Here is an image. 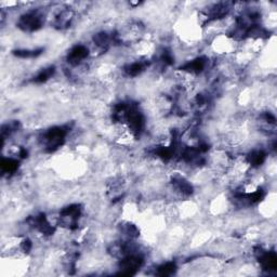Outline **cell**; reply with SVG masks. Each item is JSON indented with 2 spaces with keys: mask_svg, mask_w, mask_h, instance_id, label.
Here are the masks:
<instances>
[{
  "mask_svg": "<svg viewBox=\"0 0 277 277\" xmlns=\"http://www.w3.org/2000/svg\"><path fill=\"white\" fill-rule=\"evenodd\" d=\"M17 168H18L17 159L12 158V157L2 158V160H1V170L3 172V175H8V176L13 175V173L16 172Z\"/></svg>",
  "mask_w": 277,
  "mask_h": 277,
  "instance_id": "4",
  "label": "cell"
},
{
  "mask_svg": "<svg viewBox=\"0 0 277 277\" xmlns=\"http://www.w3.org/2000/svg\"><path fill=\"white\" fill-rule=\"evenodd\" d=\"M54 73H55L54 66H49L46 68H42V70H40V72L34 77L33 81L36 83H44V82H47L50 78H52Z\"/></svg>",
  "mask_w": 277,
  "mask_h": 277,
  "instance_id": "5",
  "label": "cell"
},
{
  "mask_svg": "<svg viewBox=\"0 0 277 277\" xmlns=\"http://www.w3.org/2000/svg\"><path fill=\"white\" fill-rule=\"evenodd\" d=\"M44 22V15L39 11H29L20 16L17 22V26L23 31H36L41 28Z\"/></svg>",
  "mask_w": 277,
  "mask_h": 277,
  "instance_id": "1",
  "label": "cell"
},
{
  "mask_svg": "<svg viewBox=\"0 0 277 277\" xmlns=\"http://www.w3.org/2000/svg\"><path fill=\"white\" fill-rule=\"evenodd\" d=\"M89 55V49L83 44H77L69 50L66 60L69 65L74 67H80Z\"/></svg>",
  "mask_w": 277,
  "mask_h": 277,
  "instance_id": "3",
  "label": "cell"
},
{
  "mask_svg": "<svg viewBox=\"0 0 277 277\" xmlns=\"http://www.w3.org/2000/svg\"><path fill=\"white\" fill-rule=\"evenodd\" d=\"M157 274L158 275H163V276H167V275H171L175 273V271L177 270L176 264L173 262H167L163 266H160L157 268Z\"/></svg>",
  "mask_w": 277,
  "mask_h": 277,
  "instance_id": "6",
  "label": "cell"
},
{
  "mask_svg": "<svg viewBox=\"0 0 277 277\" xmlns=\"http://www.w3.org/2000/svg\"><path fill=\"white\" fill-rule=\"evenodd\" d=\"M66 134H67V131L62 127L51 128L50 130H48L43 134L42 142L48 151L52 152L56 149H59V147L64 143Z\"/></svg>",
  "mask_w": 277,
  "mask_h": 277,
  "instance_id": "2",
  "label": "cell"
}]
</instances>
